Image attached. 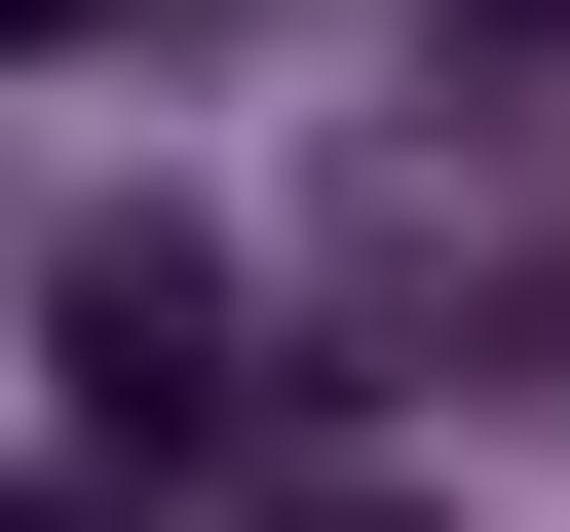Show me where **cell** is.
I'll list each match as a JSON object with an SVG mask.
<instances>
[{"label": "cell", "instance_id": "3", "mask_svg": "<svg viewBox=\"0 0 570 532\" xmlns=\"http://www.w3.org/2000/svg\"><path fill=\"white\" fill-rule=\"evenodd\" d=\"M0 532H153V494H0Z\"/></svg>", "mask_w": 570, "mask_h": 532}, {"label": "cell", "instance_id": "2", "mask_svg": "<svg viewBox=\"0 0 570 532\" xmlns=\"http://www.w3.org/2000/svg\"><path fill=\"white\" fill-rule=\"evenodd\" d=\"M266 532H456V494H381V456H266Z\"/></svg>", "mask_w": 570, "mask_h": 532}, {"label": "cell", "instance_id": "4", "mask_svg": "<svg viewBox=\"0 0 570 532\" xmlns=\"http://www.w3.org/2000/svg\"><path fill=\"white\" fill-rule=\"evenodd\" d=\"M0 39H115V0H0Z\"/></svg>", "mask_w": 570, "mask_h": 532}, {"label": "cell", "instance_id": "1", "mask_svg": "<svg viewBox=\"0 0 570 532\" xmlns=\"http://www.w3.org/2000/svg\"><path fill=\"white\" fill-rule=\"evenodd\" d=\"M39 343H77V494H153V456H228V228H39Z\"/></svg>", "mask_w": 570, "mask_h": 532}]
</instances>
